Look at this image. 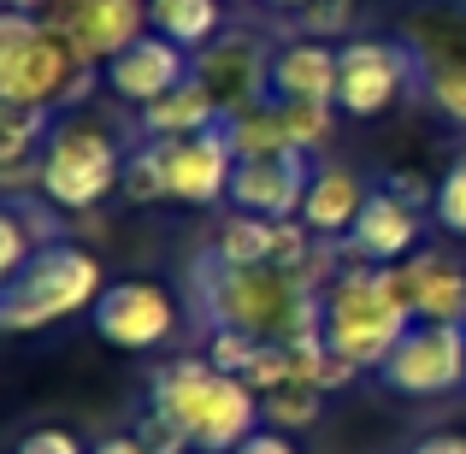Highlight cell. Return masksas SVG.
Returning a JSON list of instances; mask_svg holds the SVG:
<instances>
[{"mask_svg": "<svg viewBox=\"0 0 466 454\" xmlns=\"http://www.w3.org/2000/svg\"><path fill=\"white\" fill-rule=\"evenodd\" d=\"M189 284L213 325L248 330L260 342H301L325 330V296L296 266H225L218 254H201Z\"/></svg>", "mask_w": 466, "mask_h": 454, "instance_id": "cell-1", "label": "cell"}, {"mask_svg": "<svg viewBox=\"0 0 466 454\" xmlns=\"http://www.w3.org/2000/svg\"><path fill=\"white\" fill-rule=\"evenodd\" d=\"M42 30L71 35L95 66H106L113 54H125L137 35H148V0H47L42 12Z\"/></svg>", "mask_w": 466, "mask_h": 454, "instance_id": "cell-9", "label": "cell"}, {"mask_svg": "<svg viewBox=\"0 0 466 454\" xmlns=\"http://www.w3.org/2000/svg\"><path fill=\"white\" fill-rule=\"evenodd\" d=\"M225 125V113H218L213 89H207L201 77H183L171 95H159L154 106H142V136L148 142H183V136H201V130Z\"/></svg>", "mask_w": 466, "mask_h": 454, "instance_id": "cell-20", "label": "cell"}, {"mask_svg": "<svg viewBox=\"0 0 466 454\" xmlns=\"http://www.w3.org/2000/svg\"><path fill=\"white\" fill-rule=\"evenodd\" d=\"M154 408H166L183 431L195 437V449L230 454L242 437L260 431V396L248 389V378L218 372L213 360H171L154 378Z\"/></svg>", "mask_w": 466, "mask_h": 454, "instance_id": "cell-4", "label": "cell"}, {"mask_svg": "<svg viewBox=\"0 0 466 454\" xmlns=\"http://www.w3.org/2000/svg\"><path fill=\"white\" fill-rule=\"evenodd\" d=\"M390 272H396V289L420 325H466V272L455 260L425 248V254L396 260Z\"/></svg>", "mask_w": 466, "mask_h": 454, "instance_id": "cell-16", "label": "cell"}, {"mask_svg": "<svg viewBox=\"0 0 466 454\" xmlns=\"http://www.w3.org/2000/svg\"><path fill=\"white\" fill-rule=\"evenodd\" d=\"M95 454H148V449L137 437H106V443H95Z\"/></svg>", "mask_w": 466, "mask_h": 454, "instance_id": "cell-38", "label": "cell"}, {"mask_svg": "<svg viewBox=\"0 0 466 454\" xmlns=\"http://www.w3.org/2000/svg\"><path fill=\"white\" fill-rule=\"evenodd\" d=\"M308 154H278V159H237V177H230V201L237 213H260V218H301L313 183Z\"/></svg>", "mask_w": 466, "mask_h": 454, "instance_id": "cell-14", "label": "cell"}, {"mask_svg": "<svg viewBox=\"0 0 466 454\" xmlns=\"http://www.w3.org/2000/svg\"><path fill=\"white\" fill-rule=\"evenodd\" d=\"M437 225L449 230V237H466V154L455 159V166L443 171V183H437V201H431Z\"/></svg>", "mask_w": 466, "mask_h": 454, "instance_id": "cell-29", "label": "cell"}, {"mask_svg": "<svg viewBox=\"0 0 466 454\" xmlns=\"http://www.w3.org/2000/svg\"><path fill=\"white\" fill-rule=\"evenodd\" d=\"M148 24H154L159 35H171L177 47L201 54L207 42H218L225 0H148Z\"/></svg>", "mask_w": 466, "mask_h": 454, "instance_id": "cell-21", "label": "cell"}, {"mask_svg": "<svg viewBox=\"0 0 466 454\" xmlns=\"http://www.w3.org/2000/svg\"><path fill=\"white\" fill-rule=\"evenodd\" d=\"M366 201H372V189H366L349 166H319L313 183H308V201H301V225H308L313 237L342 242L354 230V218L366 213Z\"/></svg>", "mask_w": 466, "mask_h": 454, "instance_id": "cell-19", "label": "cell"}, {"mask_svg": "<svg viewBox=\"0 0 466 454\" xmlns=\"http://www.w3.org/2000/svg\"><path fill=\"white\" fill-rule=\"evenodd\" d=\"M413 325H420V318L408 313V301H401L390 266L354 260V266H342L337 284L325 289V342L337 354H349L360 372L384 366Z\"/></svg>", "mask_w": 466, "mask_h": 454, "instance_id": "cell-3", "label": "cell"}, {"mask_svg": "<svg viewBox=\"0 0 466 454\" xmlns=\"http://www.w3.org/2000/svg\"><path fill=\"white\" fill-rule=\"evenodd\" d=\"M125 183V154L95 118H66L54 125L42 148V195L59 213H89Z\"/></svg>", "mask_w": 466, "mask_h": 454, "instance_id": "cell-6", "label": "cell"}, {"mask_svg": "<svg viewBox=\"0 0 466 454\" xmlns=\"http://www.w3.org/2000/svg\"><path fill=\"white\" fill-rule=\"evenodd\" d=\"M413 59H420V89L449 125L466 130V30H437V12H420L408 35Z\"/></svg>", "mask_w": 466, "mask_h": 454, "instance_id": "cell-13", "label": "cell"}, {"mask_svg": "<svg viewBox=\"0 0 466 454\" xmlns=\"http://www.w3.org/2000/svg\"><path fill=\"white\" fill-rule=\"evenodd\" d=\"M413 242H420V213H413L408 201H396L390 189H372V201L354 218V230L342 237V248H349V260L396 266V260L413 254Z\"/></svg>", "mask_w": 466, "mask_h": 454, "instance_id": "cell-17", "label": "cell"}, {"mask_svg": "<svg viewBox=\"0 0 466 454\" xmlns=\"http://www.w3.org/2000/svg\"><path fill=\"white\" fill-rule=\"evenodd\" d=\"M6 6H12V12H42L47 0H6Z\"/></svg>", "mask_w": 466, "mask_h": 454, "instance_id": "cell-39", "label": "cell"}, {"mask_svg": "<svg viewBox=\"0 0 466 454\" xmlns=\"http://www.w3.org/2000/svg\"><path fill=\"white\" fill-rule=\"evenodd\" d=\"M384 189L396 195V201H408L413 213H425V201H437V189H425V177H408V171H396V177H390Z\"/></svg>", "mask_w": 466, "mask_h": 454, "instance_id": "cell-36", "label": "cell"}, {"mask_svg": "<svg viewBox=\"0 0 466 454\" xmlns=\"http://www.w3.org/2000/svg\"><path fill=\"white\" fill-rule=\"evenodd\" d=\"M420 83V59L408 42H349L342 47L337 106L354 118H378L401 101V89Z\"/></svg>", "mask_w": 466, "mask_h": 454, "instance_id": "cell-8", "label": "cell"}, {"mask_svg": "<svg viewBox=\"0 0 466 454\" xmlns=\"http://www.w3.org/2000/svg\"><path fill=\"white\" fill-rule=\"evenodd\" d=\"M390 389L401 396H449L466 384V325H413L378 366Z\"/></svg>", "mask_w": 466, "mask_h": 454, "instance_id": "cell-7", "label": "cell"}, {"mask_svg": "<svg viewBox=\"0 0 466 454\" xmlns=\"http://www.w3.org/2000/svg\"><path fill=\"white\" fill-rule=\"evenodd\" d=\"M349 18H354V0H308L296 24H301V35H319V42H325V35L349 30Z\"/></svg>", "mask_w": 466, "mask_h": 454, "instance_id": "cell-33", "label": "cell"}, {"mask_svg": "<svg viewBox=\"0 0 466 454\" xmlns=\"http://www.w3.org/2000/svg\"><path fill=\"white\" fill-rule=\"evenodd\" d=\"M225 142L237 159H278V154H296L289 148V130L278 118V101L248 106V113H230L225 118Z\"/></svg>", "mask_w": 466, "mask_h": 454, "instance_id": "cell-23", "label": "cell"}, {"mask_svg": "<svg viewBox=\"0 0 466 454\" xmlns=\"http://www.w3.org/2000/svg\"><path fill=\"white\" fill-rule=\"evenodd\" d=\"M118 189H125L137 207L171 195V183H166V148H159V142H137V148L125 154V183H118Z\"/></svg>", "mask_w": 466, "mask_h": 454, "instance_id": "cell-26", "label": "cell"}, {"mask_svg": "<svg viewBox=\"0 0 466 454\" xmlns=\"http://www.w3.org/2000/svg\"><path fill=\"white\" fill-rule=\"evenodd\" d=\"M101 71H106V89H113L118 101H130V106H154L159 95H171V89H177V83L195 71V54H189V47H177L171 35L148 30V35H137L125 54L106 59Z\"/></svg>", "mask_w": 466, "mask_h": 454, "instance_id": "cell-12", "label": "cell"}, {"mask_svg": "<svg viewBox=\"0 0 466 454\" xmlns=\"http://www.w3.org/2000/svg\"><path fill=\"white\" fill-rule=\"evenodd\" d=\"M260 408H266V419H272L278 431H301V425L319 419V389L284 384V389H272V396H260Z\"/></svg>", "mask_w": 466, "mask_h": 454, "instance_id": "cell-27", "label": "cell"}, {"mask_svg": "<svg viewBox=\"0 0 466 454\" xmlns=\"http://www.w3.org/2000/svg\"><path fill=\"white\" fill-rule=\"evenodd\" d=\"M95 83V59L71 35L42 30L35 12L0 6V106H77Z\"/></svg>", "mask_w": 466, "mask_h": 454, "instance_id": "cell-2", "label": "cell"}, {"mask_svg": "<svg viewBox=\"0 0 466 454\" xmlns=\"http://www.w3.org/2000/svg\"><path fill=\"white\" fill-rule=\"evenodd\" d=\"M266 6H284V12H301L308 0H266Z\"/></svg>", "mask_w": 466, "mask_h": 454, "instance_id": "cell-40", "label": "cell"}, {"mask_svg": "<svg viewBox=\"0 0 466 454\" xmlns=\"http://www.w3.org/2000/svg\"><path fill=\"white\" fill-rule=\"evenodd\" d=\"M18 454H83V443L71 431H59V425H42V431H30L18 443Z\"/></svg>", "mask_w": 466, "mask_h": 454, "instance_id": "cell-34", "label": "cell"}, {"mask_svg": "<svg viewBox=\"0 0 466 454\" xmlns=\"http://www.w3.org/2000/svg\"><path fill=\"white\" fill-rule=\"evenodd\" d=\"M137 443L148 449V454H189L195 437L183 431V425L171 419L166 408H148V413H142V425H137Z\"/></svg>", "mask_w": 466, "mask_h": 454, "instance_id": "cell-30", "label": "cell"}, {"mask_svg": "<svg viewBox=\"0 0 466 454\" xmlns=\"http://www.w3.org/2000/svg\"><path fill=\"white\" fill-rule=\"evenodd\" d=\"M225 266H278V218H260V213H230L218 225L213 248Z\"/></svg>", "mask_w": 466, "mask_h": 454, "instance_id": "cell-22", "label": "cell"}, {"mask_svg": "<svg viewBox=\"0 0 466 454\" xmlns=\"http://www.w3.org/2000/svg\"><path fill=\"white\" fill-rule=\"evenodd\" d=\"M278 118H284L289 130V148L313 154L330 142V130H337V101H278Z\"/></svg>", "mask_w": 466, "mask_h": 454, "instance_id": "cell-25", "label": "cell"}, {"mask_svg": "<svg viewBox=\"0 0 466 454\" xmlns=\"http://www.w3.org/2000/svg\"><path fill=\"white\" fill-rule=\"evenodd\" d=\"M342 77V47L319 42V35H296L272 54V101H337Z\"/></svg>", "mask_w": 466, "mask_h": 454, "instance_id": "cell-18", "label": "cell"}, {"mask_svg": "<svg viewBox=\"0 0 466 454\" xmlns=\"http://www.w3.org/2000/svg\"><path fill=\"white\" fill-rule=\"evenodd\" d=\"M230 454H296V449H289V437L278 431V425H260V431L242 437V443L230 449Z\"/></svg>", "mask_w": 466, "mask_h": 454, "instance_id": "cell-35", "label": "cell"}, {"mask_svg": "<svg viewBox=\"0 0 466 454\" xmlns=\"http://www.w3.org/2000/svg\"><path fill=\"white\" fill-rule=\"evenodd\" d=\"M35 260V237L12 207H0V277H18Z\"/></svg>", "mask_w": 466, "mask_h": 454, "instance_id": "cell-32", "label": "cell"}, {"mask_svg": "<svg viewBox=\"0 0 466 454\" xmlns=\"http://www.w3.org/2000/svg\"><path fill=\"white\" fill-rule=\"evenodd\" d=\"M242 378H248V389H254V396H272V389L296 384V366H289V348H284V342H260V354H254V366H248Z\"/></svg>", "mask_w": 466, "mask_h": 454, "instance_id": "cell-31", "label": "cell"}, {"mask_svg": "<svg viewBox=\"0 0 466 454\" xmlns=\"http://www.w3.org/2000/svg\"><path fill=\"white\" fill-rule=\"evenodd\" d=\"M54 113L47 106H0V166H18V159H35L54 136Z\"/></svg>", "mask_w": 466, "mask_h": 454, "instance_id": "cell-24", "label": "cell"}, {"mask_svg": "<svg viewBox=\"0 0 466 454\" xmlns=\"http://www.w3.org/2000/svg\"><path fill=\"white\" fill-rule=\"evenodd\" d=\"M95 330H101L113 348H159V342L177 330V301L166 296L148 277H125V284H106L95 301Z\"/></svg>", "mask_w": 466, "mask_h": 454, "instance_id": "cell-11", "label": "cell"}, {"mask_svg": "<svg viewBox=\"0 0 466 454\" xmlns=\"http://www.w3.org/2000/svg\"><path fill=\"white\" fill-rule=\"evenodd\" d=\"M195 77L213 89L218 113H248V106L272 101V54H266L260 35H218L195 54Z\"/></svg>", "mask_w": 466, "mask_h": 454, "instance_id": "cell-10", "label": "cell"}, {"mask_svg": "<svg viewBox=\"0 0 466 454\" xmlns=\"http://www.w3.org/2000/svg\"><path fill=\"white\" fill-rule=\"evenodd\" d=\"M413 454H466V431H431L413 443Z\"/></svg>", "mask_w": 466, "mask_h": 454, "instance_id": "cell-37", "label": "cell"}, {"mask_svg": "<svg viewBox=\"0 0 466 454\" xmlns=\"http://www.w3.org/2000/svg\"><path fill=\"white\" fill-rule=\"evenodd\" d=\"M101 266H95L89 248L77 242H47L35 248V260L24 266L18 277L0 284V330L24 337V330H47L59 318L83 313V307L101 301Z\"/></svg>", "mask_w": 466, "mask_h": 454, "instance_id": "cell-5", "label": "cell"}, {"mask_svg": "<svg viewBox=\"0 0 466 454\" xmlns=\"http://www.w3.org/2000/svg\"><path fill=\"white\" fill-rule=\"evenodd\" d=\"M166 148V183H171V201H189L207 207L218 195H230V177H237V154L225 142V125L201 130V136H183V142H159Z\"/></svg>", "mask_w": 466, "mask_h": 454, "instance_id": "cell-15", "label": "cell"}, {"mask_svg": "<svg viewBox=\"0 0 466 454\" xmlns=\"http://www.w3.org/2000/svg\"><path fill=\"white\" fill-rule=\"evenodd\" d=\"M254 354H260V337H248V330H230V325H213V337H207V354L201 360H213L218 372L242 378L254 366Z\"/></svg>", "mask_w": 466, "mask_h": 454, "instance_id": "cell-28", "label": "cell"}]
</instances>
